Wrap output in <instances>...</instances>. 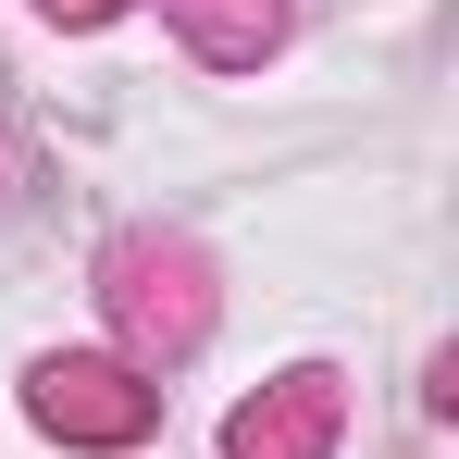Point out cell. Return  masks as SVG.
Instances as JSON below:
<instances>
[{"instance_id": "obj_2", "label": "cell", "mask_w": 459, "mask_h": 459, "mask_svg": "<svg viewBox=\"0 0 459 459\" xmlns=\"http://www.w3.org/2000/svg\"><path fill=\"white\" fill-rule=\"evenodd\" d=\"M38 410H50L63 435H137V422H150V397L112 373V360H50V373H38Z\"/></svg>"}, {"instance_id": "obj_4", "label": "cell", "mask_w": 459, "mask_h": 459, "mask_svg": "<svg viewBox=\"0 0 459 459\" xmlns=\"http://www.w3.org/2000/svg\"><path fill=\"white\" fill-rule=\"evenodd\" d=\"M50 13H100V0H50Z\"/></svg>"}, {"instance_id": "obj_3", "label": "cell", "mask_w": 459, "mask_h": 459, "mask_svg": "<svg viewBox=\"0 0 459 459\" xmlns=\"http://www.w3.org/2000/svg\"><path fill=\"white\" fill-rule=\"evenodd\" d=\"M323 435H335V385L299 373L273 410H236V459H323Z\"/></svg>"}, {"instance_id": "obj_1", "label": "cell", "mask_w": 459, "mask_h": 459, "mask_svg": "<svg viewBox=\"0 0 459 459\" xmlns=\"http://www.w3.org/2000/svg\"><path fill=\"white\" fill-rule=\"evenodd\" d=\"M112 273H125L112 299L137 323V348H186V335H199V261H186V248H150V236H137Z\"/></svg>"}]
</instances>
